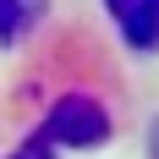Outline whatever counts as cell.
Segmentation results:
<instances>
[{
	"instance_id": "cell-1",
	"label": "cell",
	"mask_w": 159,
	"mask_h": 159,
	"mask_svg": "<svg viewBox=\"0 0 159 159\" xmlns=\"http://www.w3.org/2000/svg\"><path fill=\"white\" fill-rule=\"evenodd\" d=\"M104 137H110V115L88 93L55 99V110L44 115V132H39V143H49V148H99Z\"/></svg>"
},
{
	"instance_id": "cell-2",
	"label": "cell",
	"mask_w": 159,
	"mask_h": 159,
	"mask_svg": "<svg viewBox=\"0 0 159 159\" xmlns=\"http://www.w3.org/2000/svg\"><path fill=\"white\" fill-rule=\"evenodd\" d=\"M132 49H159V0H104Z\"/></svg>"
},
{
	"instance_id": "cell-3",
	"label": "cell",
	"mask_w": 159,
	"mask_h": 159,
	"mask_svg": "<svg viewBox=\"0 0 159 159\" xmlns=\"http://www.w3.org/2000/svg\"><path fill=\"white\" fill-rule=\"evenodd\" d=\"M44 11H49V0H0V44L28 39L44 22Z\"/></svg>"
},
{
	"instance_id": "cell-4",
	"label": "cell",
	"mask_w": 159,
	"mask_h": 159,
	"mask_svg": "<svg viewBox=\"0 0 159 159\" xmlns=\"http://www.w3.org/2000/svg\"><path fill=\"white\" fill-rule=\"evenodd\" d=\"M11 159H49V143H39V137H33V143H28V148H16Z\"/></svg>"
},
{
	"instance_id": "cell-5",
	"label": "cell",
	"mask_w": 159,
	"mask_h": 159,
	"mask_svg": "<svg viewBox=\"0 0 159 159\" xmlns=\"http://www.w3.org/2000/svg\"><path fill=\"white\" fill-rule=\"evenodd\" d=\"M148 154L159 159V121H154V126H148Z\"/></svg>"
}]
</instances>
